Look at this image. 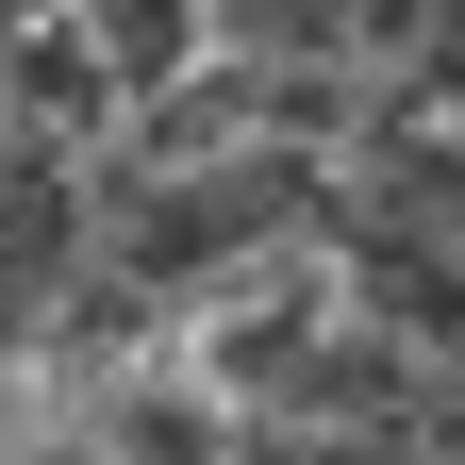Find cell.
Returning a JSON list of instances; mask_svg holds the SVG:
<instances>
[{
	"mask_svg": "<svg viewBox=\"0 0 465 465\" xmlns=\"http://www.w3.org/2000/svg\"><path fill=\"white\" fill-rule=\"evenodd\" d=\"M349 300H332V250L316 232H282V250H250V266H216L183 316H166V349H183V366L232 399V416H282V399H300V366H316V332H332Z\"/></svg>",
	"mask_w": 465,
	"mask_h": 465,
	"instance_id": "6da1fadb",
	"label": "cell"
},
{
	"mask_svg": "<svg viewBox=\"0 0 465 465\" xmlns=\"http://www.w3.org/2000/svg\"><path fill=\"white\" fill-rule=\"evenodd\" d=\"M67 282H84V150L0 134V366H34Z\"/></svg>",
	"mask_w": 465,
	"mask_h": 465,
	"instance_id": "7a4b0ae2",
	"label": "cell"
},
{
	"mask_svg": "<svg viewBox=\"0 0 465 465\" xmlns=\"http://www.w3.org/2000/svg\"><path fill=\"white\" fill-rule=\"evenodd\" d=\"M50 17L100 50V84H116V100H150V84H183V67H200L216 0H50Z\"/></svg>",
	"mask_w": 465,
	"mask_h": 465,
	"instance_id": "3957f363",
	"label": "cell"
},
{
	"mask_svg": "<svg viewBox=\"0 0 465 465\" xmlns=\"http://www.w3.org/2000/svg\"><path fill=\"white\" fill-rule=\"evenodd\" d=\"M232 465H300V432H232Z\"/></svg>",
	"mask_w": 465,
	"mask_h": 465,
	"instance_id": "277c9868",
	"label": "cell"
}]
</instances>
